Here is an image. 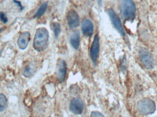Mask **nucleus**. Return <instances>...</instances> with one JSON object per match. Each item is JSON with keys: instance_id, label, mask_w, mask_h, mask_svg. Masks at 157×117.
Wrapping results in <instances>:
<instances>
[{"instance_id": "nucleus-1", "label": "nucleus", "mask_w": 157, "mask_h": 117, "mask_svg": "<svg viewBox=\"0 0 157 117\" xmlns=\"http://www.w3.org/2000/svg\"><path fill=\"white\" fill-rule=\"evenodd\" d=\"M49 35L46 28L40 27L36 31L33 41V47L38 52H42L48 48Z\"/></svg>"}, {"instance_id": "nucleus-2", "label": "nucleus", "mask_w": 157, "mask_h": 117, "mask_svg": "<svg viewBox=\"0 0 157 117\" xmlns=\"http://www.w3.org/2000/svg\"><path fill=\"white\" fill-rule=\"evenodd\" d=\"M120 11L124 19L132 20L136 15V6L132 0H121Z\"/></svg>"}, {"instance_id": "nucleus-3", "label": "nucleus", "mask_w": 157, "mask_h": 117, "mask_svg": "<svg viewBox=\"0 0 157 117\" xmlns=\"http://www.w3.org/2000/svg\"><path fill=\"white\" fill-rule=\"evenodd\" d=\"M137 108L138 111L144 115H151L156 110L155 102L149 98H144L139 101Z\"/></svg>"}, {"instance_id": "nucleus-4", "label": "nucleus", "mask_w": 157, "mask_h": 117, "mask_svg": "<svg viewBox=\"0 0 157 117\" xmlns=\"http://www.w3.org/2000/svg\"><path fill=\"white\" fill-rule=\"evenodd\" d=\"M139 58L143 65L148 70H152L155 67V60L152 54L145 48L140 49Z\"/></svg>"}, {"instance_id": "nucleus-5", "label": "nucleus", "mask_w": 157, "mask_h": 117, "mask_svg": "<svg viewBox=\"0 0 157 117\" xmlns=\"http://www.w3.org/2000/svg\"><path fill=\"white\" fill-rule=\"evenodd\" d=\"M108 13H109V16L111 20L112 23L115 28H116V30L122 36H124L125 33H124V30L123 28L121 22L115 11L112 8H110L108 10Z\"/></svg>"}, {"instance_id": "nucleus-6", "label": "nucleus", "mask_w": 157, "mask_h": 117, "mask_svg": "<svg viewBox=\"0 0 157 117\" xmlns=\"http://www.w3.org/2000/svg\"><path fill=\"white\" fill-rule=\"evenodd\" d=\"M100 44L99 39L98 35L96 34L94 38V40L92 42V45L90 47V57L93 63L95 64L97 62V60L98 58L99 54Z\"/></svg>"}, {"instance_id": "nucleus-7", "label": "nucleus", "mask_w": 157, "mask_h": 117, "mask_svg": "<svg viewBox=\"0 0 157 117\" xmlns=\"http://www.w3.org/2000/svg\"><path fill=\"white\" fill-rule=\"evenodd\" d=\"M67 23L71 29H74L78 26L79 24V17L77 12L71 9L67 15Z\"/></svg>"}, {"instance_id": "nucleus-8", "label": "nucleus", "mask_w": 157, "mask_h": 117, "mask_svg": "<svg viewBox=\"0 0 157 117\" xmlns=\"http://www.w3.org/2000/svg\"><path fill=\"white\" fill-rule=\"evenodd\" d=\"M70 108L71 111L75 115H81L84 108L83 101L79 98H74L70 103Z\"/></svg>"}, {"instance_id": "nucleus-9", "label": "nucleus", "mask_w": 157, "mask_h": 117, "mask_svg": "<svg viewBox=\"0 0 157 117\" xmlns=\"http://www.w3.org/2000/svg\"><path fill=\"white\" fill-rule=\"evenodd\" d=\"M67 72V64L64 60H61L59 62L57 72V76L60 82H63L65 81Z\"/></svg>"}, {"instance_id": "nucleus-10", "label": "nucleus", "mask_w": 157, "mask_h": 117, "mask_svg": "<svg viewBox=\"0 0 157 117\" xmlns=\"http://www.w3.org/2000/svg\"><path fill=\"white\" fill-rule=\"evenodd\" d=\"M30 39V34L29 32H24L19 36L17 40V45L19 49L22 50L25 49L28 46Z\"/></svg>"}, {"instance_id": "nucleus-11", "label": "nucleus", "mask_w": 157, "mask_h": 117, "mask_svg": "<svg viewBox=\"0 0 157 117\" xmlns=\"http://www.w3.org/2000/svg\"><path fill=\"white\" fill-rule=\"evenodd\" d=\"M81 29L83 35L87 37H90L93 33V25L90 20L84 19L82 23Z\"/></svg>"}, {"instance_id": "nucleus-12", "label": "nucleus", "mask_w": 157, "mask_h": 117, "mask_svg": "<svg viewBox=\"0 0 157 117\" xmlns=\"http://www.w3.org/2000/svg\"><path fill=\"white\" fill-rule=\"evenodd\" d=\"M70 42L74 49L76 50L78 49L80 43V34L78 31L73 32L71 35Z\"/></svg>"}, {"instance_id": "nucleus-13", "label": "nucleus", "mask_w": 157, "mask_h": 117, "mask_svg": "<svg viewBox=\"0 0 157 117\" xmlns=\"http://www.w3.org/2000/svg\"><path fill=\"white\" fill-rule=\"evenodd\" d=\"M48 3L47 2L43 3L41 6L40 7L39 9L38 10L37 12L35 14V17H39L42 16L47 10L48 8Z\"/></svg>"}, {"instance_id": "nucleus-14", "label": "nucleus", "mask_w": 157, "mask_h": 117, "mask_svg": "<svg viewBox=\"0 0 157 117\" xmlns=\"http://www.w3.org/2000/svg\"><path fill=\"white\" fill-rule=\"evenodd\" d=\"M7 99L3 94H0V112H2L6 109L7 105Z\"/></svg>"}, {"instance_id": "nucleus-15", "label": "nucleus", "mask_w": 157, "mask_h": 117, "mask_svg": "<svg viewBox=\"0 0 157 117\" xmlns=\"http://www.w3.org/2000/svg\"><path fill=\"white\" fill-rule=\"evenodd\" d=\"M53 29L54 35L56 38H58L60 33V25L58 23H54L53 24Z\"/></svg>"}, {"instance_id": "nucleus-16", "label": "nucleus", "mask_w": 157, "mask_h": 117, "mask_svg": "<svg viewBox=\"0 0 157 117\" xmlns=\"http://www.w3.org/2000/svg\"><path fill=\"white\" fill-rule=\"evenodd\" d=\"M33 71H34V70H33V68L29 65V66L26 67L23 74H24V76H25V77H30L33 74Z\"/></svg>"}, {"instance_id": "nucleus-17", "label": "nucleus", "mask_w": 157, "mask_h": 117, "mask_svg": "<svg viewBox=\"0 0 157 117\" xmlns=\"http://www.w3.org/2000/svg\"><path fill=\"white\" fill-rule=\"evenodd\" d=\"M0 20L2 23L6 24L8 22V19L6 15L3 12H0Z\"/></svg>"}, {"instance_id": "nucleus-18", "label": "nucleus", "mask_w": 157, "mask_h": 117, "mask_svg": "<svg viewBox=\"0 0 157 117\" xmlns=\"http://www.w3.org/2000/svg\"><path fill=\"white\" fill-rule=\"evenodd\" d=\"M90 117H105L99 111H94L91 112Z\"/></svg>"}, {"instance_id": "nucleus-19", "label": "nucleus", "mask_w": 157, "mask_h": 117, "mask_svg": "<svg viewBox=\"0 0 157 117\" xmlns=\"http://www.w3.org/2000/svg\"><path fill=\"white\" fill-rule=\"evenodd\" d=\"M13 2H14L15 3L19 6V8H20V10H23V6H22V4H21V3H20L19 1H17V0H13Z\"/></svg>"}, {"instance_id": "nucleus-20", "label": "nucleus", "mask_w": 157, "mask_h": 117, "mask_svg": "<svg viewBox=\"0 0 157 117\" xmlns=\"http://www.w3.org/2000/svg\"><path fill=\"white\" fill-rule=\"evenodd\" d=\"M2 28H1V27H0V32H1V31H2Z\"/></svg>"}]
</instances>
